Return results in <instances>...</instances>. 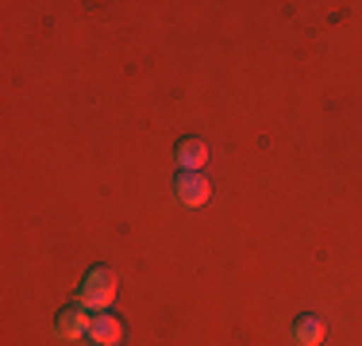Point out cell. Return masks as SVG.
Segmentation results:
<instances>
[{"mask_svg": "<svg viewBox=\"0 0 362 346\" xmlns=\"http://www.w3.org/2000/svg\"><path fill=\"white\" fill-rule=\"evenodd\" d=\"M116 273L108 270V266H93L89 273L81 277V285H77V297L74 304L89 308V311H108L112 300H116Z\"/></svg>", "mask_w": 362, "mask_h": 346, "instance_id": "1", "label": "cell"}, {"mask_svg": "<svg viewBox=\"0 0 362 346\" xmlns=\"http://www.w3.org/2000/svg\"><path fill=\"white\" fill-rule=\"evenodd\" d=\"M89 327H93V316H89V308H81V304H66L54 316V335L66 342L89 339Z\"/></svg>", "mask_w": 362, "mask_h": 346, "instance_id": "2", "label": "cell"}, {"mask_svg": "<svg viewBox=\"0 0 362 346\" xmlns=\"http://www.w3.org/2000/svg\"><path fill=\"white\" fill-rule=\"evenodd\" d=\"M174 196H177L181 208H201V204H209L212 185H209L204 173H177L174 177Z\"/></svg>", "mask_w": 362, "mask_h": 346, "instance_id": "3", "label": "cell"}, {"mask_svg": "<svg viewBox=\"0 0 362 346\" xmlns=\"http://www.w3.org/2000/svg\"><path fill=\"white\" fill-rule=\"evenodd\" d=\"M174 162L181 173H201L204 166H209V143L204 138H181V143L174 146Z\"/></svg>", "mask_w": 362, "mask_h": 346, "instance_id": "4", "label": "cell"}, {"mask_svg": "<svg viewBox=\"0 0 362 346\" xmlns=\"http://www.w3.org/2000/svg\"><path fill=\"white\" fill-rule=\"evenodd\" d=\"M89 342L93 346H124V323L108 311H97L89 327Z\"/></svg>", "mask_w": 362, "mask_h": 346, "instance_id": "5", "label": "cell"}, {"mask_svg": "<svg viewBox=\"0 0 362 346\" xmlns=\"http://www.w3.org/2000/svg\"><path fill=\"white\" fill-rule=\"evenodd\" d=\"M293 339H297L300 346H320L324 342V319L300 316L297 323H293Z\"/></svg>", "mask_w": 362, "mask_h": 346, "instance_id": "6", "label": "cell"}]
</instances>
